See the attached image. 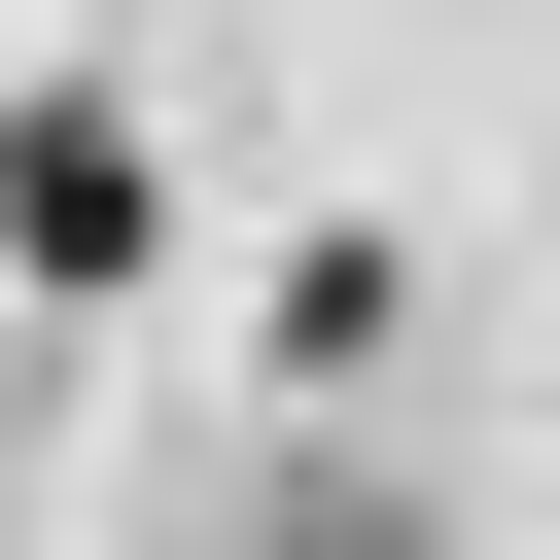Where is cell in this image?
<instances>
[{
	"instance_id": "1",
	"label": "cell",
	"mask_w": 560,
	"mask_h": 560,
	"mask_svg": "<svg viewBox=\"0 0 560 560\" xmlns=\"http://www.w3.org/2000/svg\"><path fill=\"white\" fill-rule=\"evenodd\" d=\"M280 560H455V525H420V490H280Z\"/></svg>"
}]
</instances>
